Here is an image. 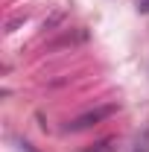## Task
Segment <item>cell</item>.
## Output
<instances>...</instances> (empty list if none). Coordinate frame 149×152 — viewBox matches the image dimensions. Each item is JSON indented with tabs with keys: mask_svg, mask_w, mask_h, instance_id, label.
Instances as JSON below:
<instances>
[{
	"mask_svg": "<svg viewBox=\"0 0 149 152\" xmlns=\"http://www.w3.org/2000/svg\"><path fill=\"white\" fill-rule=\"evenodd\" d=\"M91 152H111V140H102L99 149H91Z\"/></svg>",
	"mask_w": 149,
	"mask_h": 152,
	"instance_id": "cell-3",
	"label": "cell"
},
{
	"mask_svg": "<svg viewBox=\"0 0 149 152\" xmlns=\"http://www.w3.org/2000/svg\"><path fill=\"white\" fill-rule=\"evenodd\" d=\"M134 3H137V12H143V15L149 12V0H134Z\"/></svg>",
	"mask_w": 149,
	"mask_h": 152,
	"instance_id": "cell-2",
	"label": "cell"
},
{
	"mask_svg": "<svg viewBox=\"0 0 149 152\" xmlns=\"http://www.w3.org/2000/svg\"><path fill=\"white\" fill-rule=\"evenodd\" d=\"M114 111H117L114 102H108V105H96V108H91V111L73 117V120L67 123V132H85V129H91V126H96V123H102L105 117H111Z\"/></svg>",
	"mask_w": 149,
	"mask_h": 152,
	"instance_id": "cell-1",
	"label": "cell"
}]
</instances>
